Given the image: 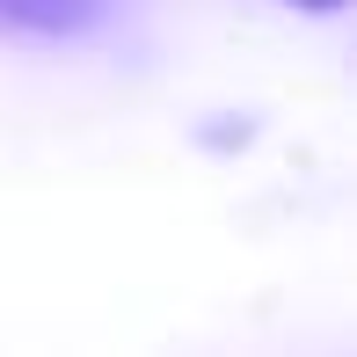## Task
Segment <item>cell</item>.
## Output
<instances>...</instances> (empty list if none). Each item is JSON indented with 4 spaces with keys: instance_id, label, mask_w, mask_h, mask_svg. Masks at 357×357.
Listing matches in <instances>:
<instances>
[{
    "instance_id": "6da1fadb",
    "label": "cell",
    "mask_w": 357,
    "mask_h": 357,
    "mask_svg": "<svg viewBox=\"0 0 357 357\" xmlns=\"http://www.w3.org/2000/svg\"><path fill=\"white\" fill-rule=\"evenodd\" d=\"M102 0H0V22L15 29H80Z\"/></svg>"
},
{
    "instance_id": "7a4b0ae2",
    "label": "cell",
    "mask_w": 357,
    "mask_h": 357,
    "mask_svg": "<svg viewBox=\"0 0 357 357\" xmlns=\"http://www.w3.org/2000/svg\"><path fill=\"white\" fill-rule=\"evenodd\" d=\"M291 8H343V0H291Z\"/></svg>"
}]
</instances>
